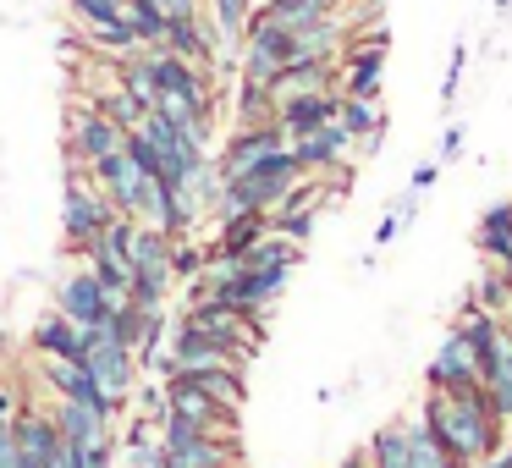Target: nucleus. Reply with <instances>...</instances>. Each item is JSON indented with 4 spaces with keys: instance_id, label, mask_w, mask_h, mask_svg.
I'll list each match as a JSON object with an SVG mask.
<instances>
[{
    "instance_id": "2eb2a0df",
    "label": "nucleus",
    "mask_w": 512,
    "mask_h": 468,
    "mask_svg": "<svg viewBox=\"0 0 512 468\" xmlns=\"http://www.w3.org/2000/svg\"><path fill=\"white\" fill-rule=\"evenodd\" d=\"M336 105H342V89L292 94V100H281L276 105V122H281V133H287V144H292V138H303V133H314V127H325V122H336Z\"/></svg>"
},
{
    "instance_id": "6e6552de",
    "label": "nucleus",
    "mask_w": 512,
    "mask_h": 468,
    "mask_svg": "<svg viewBox=\"0 0 512 468\" xmlns=\"http://www.w3.org/2000/svg\"><path fill=\"white\" fill-rule=\"evenodd\" d=\"M122 138H127L122 127L105 122L94 105H72V111H67V160H72V166L89 171L94 160L116 155V149H122Z\"/></svg>"
},
{
    "instance_id": "f257e3e1",
    "label": "nucleus",
    "mask_w": 512,
    "mask_h": 468,
    "mask_svg": "<svg viewBox=\"0 0 512 468\" xmlns=\"http://www.w3.org/2000/svg\"><path fill=\"white\" fill-rule=\"evenodd\" d=\"M424 424H430V435L446 446L452 457H463L468 468H479L490 452L501 446V419L496 408H490L485 386H463V391H424L419 402Z\"/></svg>"
},
{
    "instance_id": "cd10ccee",
    "label": "nucleus",
    "mask_w": 512,
    "mask_h": 468,
    "mask_svg": "<svg viewBox=\"0 0 512 468\" xmlns=\"http://www.w3.org/2000/svg\"><path fill=\"white\" fill-rule=\"evenodd\" d=\"M72 23L89 34V28H122L127 23V0H67Z\"/></svg>"
},
{
    "instance_id": "1a4fd4ad",
    "label": "nucleus",
    "mask_w": 512,
    "mask_h": 468,
    "mask_svg": "<svg viewBox=\"0 0 512 468\" xmlns=\"http://www.w3.org/2000/svg\"><path fill=\"white\" fill-rule=\"evenodd\" d=\"M292 160H298L303 177H347V155H353V138L342 133V122H325L314 133L292 138Z\"/></svg>"
},
{
    "instance_id": "412c9836",
    "label": "nucleus",
    "mask_w": 512,
    "mask_h": 468,
    "mask_svg": "<svg viewBox=\"0 0 512 468\" xmlns=\"http://www.w3.org/2000/svg\"><path fill=\"white\" fill-rule=\"evenodd\" d=\"M402 435H408V452H413V468H468L463 457H452L441 441L430 435V424H424V413L413 408L408 419H402Z\"/></svg>"
},
{
    "instance_id": "dca6fc26",
    "label": "nucleus",
    "mask_w": 512,
    "mask_h": 468,
    "mask_svg": "<svg viewBox=\"0 0 512 468\" xmlns=\"http://www.w3.org/2000/svg\"><path fill=\"white\" fill-rule=\"evenodd\" d=\"M276 226H270V210H243V215H226V221H215V243L210 254L221 259H243L248 248L259 243V237H270Z\"/></svg>"
},
{
    "instance_id": "ea45409f",
    "label": "nucleus",
    "mask_w": 512,
    "mask_h": 468,
    "mask_svg": "<svg viewBox=\"0 0 512 468\" xmlns=\"http://www.w3.org/2000/svg\"><path fill=\"white\" fill-rule=\"evenodd\" d=\"M507 331H512V314H507Z\"/></svg>"
},
{
    "instance_id": "5701e85b",
    "label": "nucleus",
    "mask_w": 512,
    "mask_h": 468,
    "mask_svg": "<svg viewBox=\"0 0 512 468\" xmlns=\"http://www.w3.org/2000/svg\"><path fill=\"white\" fill-rule=\"evenodd\" d=\"M89 105L105 116V122H116V127H122V133H133V127H144V116H149V105H144V100H133V94H127L116 78L105 83L100 94H89Z\"/></svg>"
},
{
    "instance_id": "c85d7f7f",
    "label": "nucleus",
    "mask_w": 512,
    "mask_h": 468,
    "mask_svg": "<svg viewBox=\"0 0 512 468\" xmlns=\"http://www.w3.org/2000/svg\"><path fill=\"white\" fill-rule=\"evenodd\" d=\"M468 309L512 314V281H507V270H490V276H479V281H474V292H468Z\"/></svg>"
},
{
    "instance_id": "7c9ffc66",
    "label": "nucleus",
    "mask_w": 512,
    "mask_h": 468,
    "mask_svg": "<svg viewBox=\"0 0 512 468\" xmlns=\"http://www.w3.org/2000/svg\"><path fill=\"white\" fill-rule=\"evenodd\" d=\"M413 210H419V193H408L402 204H391L386 215H380V226H375V248H391L402 237V226L413 221Z\"/></svg>"
},
{
    "instance_id": "e433bc0d",
    "label": "nucleus",
    "mask_w": 512,
    "mask_h": 468,
    "mask_svg": "<svg viewBox=\"0 0 512 468\" xmlns=\"http://www.w3.org/2000/svg\"><path fill=\"white\" fill-rule=\"evenodd\" d=\"M0 468H23V452H17V435H0Z\"/></svg>"
},
{
    "instance_id": "ddd939ff",
    "label": "nucleus",
    "mask_w": 512,
    "mask_h": 468,
    "mask_svg": "<svg viewBox=\"0 0 512 468\" xmlns=\"http://www.w3.org/2000/svg\"><path fill=\"white\" fill-rule=\"evenodd\" d=\"M474 380H479L474 353H468L463 331L452 325V331L441 336V347H435L430 369H424V386H430V391H463V386H474Z\"/></svg>"
},
{
    "instance_id": "a878e982",
    "label": "nucleus",
    "mask_w": 512,
    "mask_h": 468,
    "mask_svg": "<svg viewBox=\"0 0 512 468\" xmlns=\"http://www.w3.org/2000/svg\"><path fill=\"white\" fill-rule=\"evenodd\" d=\"M276 116V100H270L265 83H248L237 78V100H232V127H254V122H270Z\"/></svg>"
},
{
    "instance_id": "58836bf2",
    "label": "nucleus",
    "mask_w": 512,
    "mask_h": 468,
    "mask_svg": "<svg viewBox=\"0 0 512 468\" xmlns=\"http://www.w3.org/2000/svg\"><path fill=\"white\" fill-rule=\"evenodd\" d=\"M23 468H61V457H56V463H23Z\"/></svg>"
},
{
    "instance_id": "c9c22d12",
    "label": "nucleus",
    "mask_w": 512,
    "mask_h": 468,
    "mask_svg": "<svg viewBox=\"0 0 512 468\" xmlns=\"http://www.w3.org/2000/svg\"><path fill=\"white\" fill-rule=\"evenodd\" d=\"M155 6H160L166 17H199V12H204V0H155Z\"/></svg>"
},
{
    "instance_id": "39448f33",
    "label": "nucleus",
    "mask_w": 512,
    "mask_h": 468,
    "mask_svg": "<svg viewBox=\"0 0 512 468\" xmlns=\"http://www.w3.org/2000/svg\"><path fill=\"white\" fill-rule=\"evenodd\" d=\"M287 61H298V34L292 28H281V23H265V17H248V34H243V45H237V78H248V83H276V72L287 67Z\"/></svg>"
},
{
    "instance_id": "c756f323",
    "label": "nucleus",
    "mask_w": 512,
    "mask_h": 468,
    "mask_svg": "<svg viewBox=\"0 0 512 468\" xmlns=\"http://www.w3.org/2000/svg\"><path fill=\"white\" fill-rule=\"evenodd\" d=\"M204 265H210V248L199 243V237H182V243H171V281H199Z\"/></svg>"
},
{
    "instance_id": "4be33fe9",
    "label": "nucleus",
    "mask_w": 512,
    "mask_h": 468,
    "mask_svg": "<svg viewBox=\"0 0 512 468\" xmlns=\"http://www.w3.org/2000/svg\"><path fill=\"white\" fill-rule=\"evenodd\" d=\"M347 0H265V6H254L265 23H281V28H309L320 23V17L342 12Z\"/></svg>"
},
{
    "instance_id": "aec40b11",
    "label": "nucleus",
    "mask_w": 512,
    "mask_h": 468,
    "mask_svg": "<svg viewBox=\"0 0 512 468\" xmlns=\"http://www.w3.org/2000/svg\"><path fill=\"white\" fill-rule=\"evenodd\" d=\"M336 122H342V133L353 138V144H364V149H375L380 138H386V111H380V100H347L342 94Z\"/></svg>"
},
{
    "instance_id": "473e14b6",
    "label": "nucleus",
    "mask_w": 512,
    "mask_h": 468,
    "mask_svg": "<svg viewBox=\"0 0 512 468\" xmlns=\"http://www.w3.org/2000/svg\"><path fill=\"white\" fill-rule=\"evenodd\" d=\"M463 67H468V45H457V50H452V72H446V83H441V100H446V105L457 100V83H463Z\"/></svg>"
},
{
    "instance_id": "20e7f679",
    "label": "nucleus",
    "mask_w": 512,
    "mask_h": 468,
    "mask_svg": "<svg viewBox=\"0 0 512 468\" xmlns=\"http://www.w3.org/2000/svg\"><path fill=\"white\" fill-rule=\"evenodd\" d=\"M177 325H188V331H199L204 342H221V347H232V353H243V358H254V347H259V314H243V309H232V303H221V298H193L188 309L177 314Z\"/></svg>"
},
{
    "instance_id": "9b49d317",
    "label": "nucleus",
    "mask_w": 512,
    "mask_h": 468,
    "mask_svg": "<svg viewBox=\"0 0 512 468\" xmlns=\"http://www.w3.org/2000/svg\"><path fill=\"white\" fill-rule=\"evenodd\" d=\"M56 309L67 314L72 325H105V320H111V309H122V303L94 281L89 265H78V270H67V276L56 281Z\"/></svg>"
},
{
    "instance_id": "4c0bfd02",
    "label": "nucleus",
    "mask_w": 512,
    "mask_h": 468,
    "mask_svg": "<svg viewBox=\"0 0 512 468\" xmlns=\"http://www.w3.org/2000/svg\"><path fill=\"white\" fill-rule=\"evenodd\" d=\"M336 468H375V463H369V452H347Z\"/></svg>"
},
{
    "instance_id": "7ed1b4c3",
    "label": "nucleus",
    "mask_w": 512,
    "mask_h": 468,
    "mask_svg": "<svg viewBox=\"0 0 512 468\" xmlns=\"http://www.w3.org/2000/svg\"><path fill=\"white\" fill-rule=\"evenodd\" d=\"M89 182L105 193V199H111L116 215H133V221H155L160 193H166L155 177H149V171L133 166V155H127V149H116V155L94 160V166H89Z\"/></svg>"
},
{
    "instance_id": "6ab92c4d",
    "label": "nucleus",
    "mask_w": 512,
    "mask_h": 468,
    "mask_svg": "<svg viewBox=\"0 0 512 468\" xmlns=\"http://www.w3.org/2000/svg\"><path fill=\"white\" fill-rule=\"evenodd\" d=\"M28 347H34L39 358H78L83 353V325H72L61 309H50V314H39V320H34Z\"/></svg>"
},
{
    "instance_id": "f704fd0d",
    "label": "nucleus",
    "mask_w": 512,
    "mask_h": 468,
    "mask_svg": "<svg viewBox=\"0 0 512 468\" xmlns=\"http://www.w3.org/2000/svg\"><path fill=\"white\" fill-rule=\"evenodd\" d=\"M457 155H463V127L452 122V127H446V138H441V166H452Z\"/></svg>"
},
{
    "instance_id": "f8f14e48",
    "label": "nucleus",
    "mask_w": 512,
    "mask_h": 468,
    "mask_svg": "<svg viewBox=\"0 0 512 468\" xmlns=\"http://www.w3.org/2000/svg\"><path fill=\"white\" fill-rule=\"evenodd\" d=\"M276 149H287V133H281L276 116H270V122H254V127H232L221 155H215V171H221V177H237V171H248L254 160L276 155Z\"/></svg>"
},
{
    "instance_id": "0eeeda50",
    "label": "nucleus",
    "mask_w": 512,
    "mask_h": 468,
    "mask_svg": "<svg viewBox=\"0 0 512 468\" xmlns=\"http://www.w3.org/2000/svg\"><path fill=\"white\" fill-rule=\"evenodd\" d=\"M39 375H45L50 397L83 402V408H94V413H100L105 424H116V419H122V408H127V402H116L111 391H105L100 380H94L89 369L78 364V358H45V364H39Z\"/></svg>"
},
{
    "instance_id": "bb28decb",
    "label": "nucleus",
    "mask_w": 512,
    "mask_h": 468,
    "mask_svg": "<svg viewBox=\"0 0 512 468\" xmlns=\"http://www.w3.org/2000/svg\"><path fill=\"white\" fill-rule=\"evenodd\" d=\"M298 259H303V248L298 243H287L281 232H270V237H259L254 248H248L237 265H248V270H265V265H281V270H298Z\"/></svg>"
},
{
    "instance_id": "9d476101",
    "label": "nucleus",
    "mask_w": 512,
    "mask_h": 468,
    "mask_svg": "<svg viewBox=\"0 0 512 468\" xmlns=\"http://www.w3.org/2000/svg\"><path fill=\"white\" fill-rule=\"evenodd\" d=\"M160 468H243L237 435H177L160 441Z\"/></svg>"
},
{
    "instance_id": "a19ab883",
    "label": "nucleus",
    "mask_w": 512,
    "mask_h": 468,
    "mask_svg": "<svg viewBox=\"0 0 512 468\" xmlns=\"http://www.w3.org/2000/svg\"><path fill=\"white\" fill-rule=\"evenodd\" d=\"M254 6H259V0H254Z\"/></svg>"
},
{
    "instance_id": "f3484780",
    "label": "nucleus",
    "mask_w": 512,
    "mask_h": 468,
    "mask_svg": "<svg viewBox=\"0 0 512 468\" xmlns=\"http://www.w3.org/2000/svg\"><path fill=\"white\" fill-rule=\"evenodd\" d=\"M474 248L485 254V265L512 270V199L490 204V210L474 221Z\"/></svg>"
},
{
    "instance_id": "b1692460",
    "label": "nucleus",
    "mask_w": 512,
    "mask_h": 468,
    "mask_svg": "<svg viewBox=\"0 0 512 468\" xmlns=\"http://www.w3.org/2000/svg\"><path fill=\"white\" fill-rule=\"evenodd\" d=\"M127 28H133L138 50H166V28H171V17L160 12L155 0H127Z\"/></svg>"
},
{
    "instance_id": "72a5a7b5",
    "label": "nucleus",
    "mask_w": 512,
    "mask_h": 468,
    "mask_svg": "<svg viewBox=\"0 0 512 468\" xmlns=\"http://www.w3.org/2000/svg\"><path fill=\"white\" fill-rule=\"evenodd\" d=\"M435 177H441V160H424V166H419V171H413V182H408V193H419V199H424V193H430V188H435Z\"/></svg>"
},
{
    "instance_id": "393cba45",
    "label": "nucleus",
    "mask_w": 512,
    "mask_h": 468,
    "mask_svg": "<svg viewBox=\"0 0 512 468\" xmlns=\"http://www.w3.org/2000/svg\"><path fill=\"white\" fill-rule=\"evenodd\" d=\"M369 463L375 468H413V452H408V435H402V419L380 424L375 435H369Z\"/></svg>"
},
{
    "instance_id": "423d86ee",
    "label": "nucleus",
    "mask_w": 512,
    "mask_h": 468,
    "mask_svg": "<svg viewBox=\"0 0 512 468\" xmlns=\"http://www.w3.org/2000/svg\"><path fill=\"white\" fill-rule=\"evenodd\" d=\"M78 364L89 369V375L100 380V386L111 391L116 402L133 397V386H138V353L116 342L111 325H83V353H78Z\"/></svg>"
},
{
    "instance_id": "f03ea898",
    "label": "nucleus",
    "mask_w": 512,
    "mask_h": 468,
    "mask_svg": "<svg viewBox=\"0 0 512 468\" xmlns=\"http://www.w3.org/2000/svg\"><path fill=\"white\" fill-rule=\"evenodd\" d=\"M111 221H116L111 199L89 182V171L67 160V188H61V243H67V254L83 259Z\"/></svg>"
},
{
    "instance_id": "4468645a",
    "label": "nucleus",
    "mask_w": 512,
    "mask_h": 468,
    "mask_svg": "<svg viewBox=\"0 0 512 468\" xmlns=\"http://www.w3.org/2000/svg\"><path fill=\"white\" fill-rule=\"evenodd\" d=\"M166 50H171V56H182V61H193V67H204V72L221 61V39H215V28H210V17H204V12L199 17H171Z\"/></svg>"
},
{
    "instance_id": "2f4dec72",
    "label": "nucleus",
    "mask_w": 512,
    "mask_h": 468,
    "mask_svg": "<svg viewBox=\"0 0 512 468\" xmlns=\"http://www.w3.org/2000/svg\"><path fill=\"white\" fill-rule=\"evenodd\" d=\"M127 468H160V430H133V441H127Z\"/></svg>"
},
{
    "instance_id": "a211bd4d",
    "label": "nucleus",
    "mask_w": 512,
    "mask_h": 468,
    "mask_svg": "<svg viewBox=\"0 0 512 468\" xmlns=\"http://www.w3.org/2000/svg\"><path fill=\"white\" fill-rule=\"evenodd\" d=\"M50 419H56V430H61V441H67V446H94V441H111V435H116V424H105L94 408L67 402V397L50 402Z\"/></svg>"
}]
</instances>
